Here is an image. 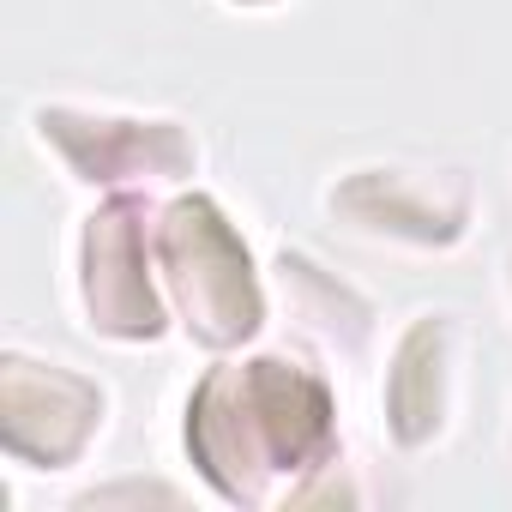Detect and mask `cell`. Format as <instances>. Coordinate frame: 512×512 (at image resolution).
I'll return each instance as SVG.
<instances>
[{
	"mask_svg": "<svg viewBox=\"0 0 512 512\" xmlns=\"http://www.w3.org/2000/svg\"><path fill=\"white\" fill-rule=\"evenodd\" d=\"M187 446L223 500H266L272 476L338 464V410L326 380L290 356L223 362L187 404Z\"/></svg>",
	"mask_w": 512,
	"mask_h": 512,
	"instance_id": "6da1fadb",
	"label": "cell"
},
{
	"mask_svg": "<svg viewBox=\"0 0 512 512\" xmlns=\"http://www.w3.org/2000/svg\"><path fill=\"white\" fill-rule=\"evenodd\" d=\"M157 253H163V278L181 302V320L199 344L229 350L253 338V326H260V284H253L241 235L205 193H187L157 217Z\"/></svg>",
	"mask_w": 512,
	"mask_h": 512,
	"instance_id": "7a4b0ae2",
	"label": "cell"
},
{
	"mask_svg": "<svg viewBox=\"0 0 512 512\" xmlns=\"http://www.w3.org/2000/svg\"><path fill=\"white\" fill-rule=\"evenodd\" d=\"M103 386L61 368V362H37L25 350L0 356V440L19 464L37 470H67L85 458V446L103 428Z\"/></svg>",
	"mask_w": 512,
	"mask_h": 512,
	"instance_id": "3957f363",
	"label": "cell"
},
{
	"mask_svg": "<svg viewBox=\"0 0 512 512\" xmlns=\"http://www.w3.org/2000/svg\"><path fill=\"white\" fill-rule=\"evenodd\" d=\"M79 302L85 326L115 344H151L163 332V308L145 278V205L109 199L85 217L79 241Z\"/></svg>",
	"mask_w": 512,
	"mask_h": 512,
	"instance_id": "277c9868",
	"label": "cell"
},
{
	"mask_svg": "<svg viewBox=\"0 0 512 512\" xmlns=\"http://www.w3.org/2000/svg\"><path fill=\"white\" fill-rule=\"evenodd\" d=\"M43 145L61 151V163L79 181H175L193 169V145L175 121H139V115H97V109H73L55 103L37 115Z\"/></svg>",
	"mask_w": 512,
	"mask_h": 512,
	"instance_id": "5b68a950",
	"label": "cell"
},
{
	"mask_svg": "<svg viewBox=\"0 0 512 512\" xmlns=\"http://www.w3.org/2000/svg\"><path fill=\"white\" fill-rule=\"evenodd\" d=\"M332 205L374 235H404L422 247H446L470 223V187L464 175H434V169H356Z\"/></svg>",
	"mask_w": 512,
	"mask_h": 512,
	"instance_id": "8992f818",
	"label": "cell"
},
{
	"mask_svg": "<svg viewBox=\"0 0 512 512\" xmlns=\"http://www.w3.org/2000/svg\"><path fill=\"white\" fill-rule=\"evenodd\" d=\"M452 314H428L410 326V338L398 344L392 380H386V416L398 446H428L434 428L446 422V398H452Z\"/></svg>",
	"mask_w": 512,
	"mask_h": 512,
	"instance_id": "52a82bcc",
	"label": "cell"
},
{
	"mask_svg": "<svg viewBox=\"0 0 512 512\" xmlns=\"http://www.w3.org/2000/svg\"><path fill=\"white\" fill-rule=\"evenodd\" d=\"M241 7H266V0H241Z\"/></svg>",
	"mask_w": 512,
	"mask_h": 512,
	"instance_id": "ba28073f",
	"label": "cell"
}]
</instances>
